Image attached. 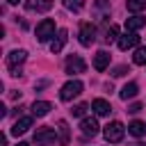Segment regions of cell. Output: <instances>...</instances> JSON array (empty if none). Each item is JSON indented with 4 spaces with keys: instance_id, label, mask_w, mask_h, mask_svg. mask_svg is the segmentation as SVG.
Segmentation results:
<instances>
[{
    "instance_id": "23",
    "label": "cell",
    "mask_w": 146,
    "mask_h": 146,
    "mask_svg": "<svg viewBox=\"0 0 146 146\" xmlns=\"http://www.w3.org/2000/svg\"><path fill=\"white\" fill-rule=\"evenodd\" d=\"M116 36H119V27H116V25H110V27H107V32H105V41H107V43H112Z\"/></svg>"
},
{
    "instance_id": "8",
    "label": "cell",
    "mask_w": 146,
    "mask_h": 146,
    "mask_svg": "<svg viewBox=\"0 0 146 146\" xmlns=\"http://www.w3.org/2000/svg\"><path fill=\"white\" fill-rule=\"evenodd\" d=\"M80 130H82L84 137H96V135H98V121H96L94 116H84V119L80 121Z\"/></svg>"
},
{
    "instance_id": "16",
    "label": "cell",
    "mask_w": 146,
    "mask_h": 146,
    "mask_svg": "<svg viewBox=\"0 0 146 146\" xmlns=\"http://www.w3.org/2000/svg\"><path fill=\"white\" fill-rule=\"evenodd\" d=\"M66 39H68V32H66V30H59V32H57V36L50 41V50H52V52H59V50L64 48Z\"/></svg>"
},
{
    "instance_id": "22",
    "label": "cell",
    "mask_w": 146,
    "mask_h": 146,
    "mask_svg": "<svg viewBox=\"0 0 146 146\" xmlns=\"http://www.w3.org/2000/svg\"><path fill=\"white\" fill-rule=\"evenodd\" d=\"M62 2H64V7L71 9V11H80V9L84 7V0H62Z\"/></svg>"
},
{
    "instance_id": "17",
    "label": "cell",
    "mask_w": 146,
    "mask_h": 146,
    "mask_svg": "<svg viewBox=\"0 0 146 146\" xmlns=\"http://www.w3.org/2000/svg\"><path fill=\"white\" fill-rule=\"evenodd\" d=\"M50 110H52V105H50L48 100H34V103H32V114H34V116H46Z\"/></svg>"
},
{
    "instance_id": "15",
    "label": "cell",
    "mask_w": 146,
    "mask_h": 146,
    "mask_svg": "<svg viewBox=\"0 0 146 146\" xmlns=\"http://www.w3.org/2000/svg\"><path fill=\"white\" fill-rule=\"evenodd\" d=\"M91 110H94L98 116H107V114L112 112V105H110L105 98H96V100L91 103Z\"/></svg>"
},
{
    "instance_id": "18",
    "label": "cell",
    "mask_w": 146,
    "mask_h": 146,
    "mask_svg": "<svg viewBox=\"0 0 146 146\" xmlns=\"http://www.w3.org/2000/svg\"><path fill=\"white\" fill-rule=\"evenodd\" d=\"M137 94H139V87H137V82H128V84L121 89V94H119V96H121L123 100H128V98H135Z\"/></svg>"
},
{
    "instance_id": "5",
    "label": "cell",
    "mask_w": 146,
    "mask_h": 146,
    "mask_svg": "<svg viewBox=\"0 0 146 146\" xmlns=\"http://www.w3.org/2000/svg\"><path fill=\"white\" fill-rule=\"evenodd\" d=\"M55 139H57V135L52 128H36V132H34L36 146H50V144H55Z\"/></svg>"
},
{
    "instance_id": "26",
    "label": "cell",
    "mask_w": 146,
    "mask_h": 146,
    "mask_svg": "<svg viewBox=\"0 0 146 146\" xmlns=\"http://www.w3.org/2000/svg\"><path fill=\"white\" fill-rule=\"evenodd\" d=\"M139 110H141V105H139V103H135V105H130V107H128V112H130V114H137Z\"/></svg>"
},
{
    "instance_id": "4",
    "label": "cell",
    "mask_w": 146,
    "mask_h": 146,
    "mask_svg": "<svg viewBox=\"0 0 146 146\" xmlns=\"http://www.w3.org/2000/svg\"><path fill=\"white\" fill-rule=\"evenodd\" d=\"M80 94H82V82H80V80H68V82L62 87L59 98H62V100H73V98L80 96Z\"/></svg>"
},
{
    "instance_id": "2",
    "label": "cell",
    "mask_w": 146,
    "mask_h": 146,
    "mask_svg": "<svg viewBox=\"0 0 146 146\" xmlns=\"http://www.w3.org/2000/svg\"><path fill=\"white\" fill-rule=\"evenodd\" d=\"M105 139L110 141V144H119L121 139H123V135H125V128H123V123H119V121H112V123H107L105 125Z\"/></svg>"
},
{
    "instance_id": "12",
    "label": "cell",
    "mask_w": 146,
    "mask_h": 146,
    "mask_svg": "<svg viewBox=\"0 0 146 146\" xmlns=\"http://www.w3.org/2000/svg\"><path fill=\"white\" fill-rule=\"evenodd\" d=\"M52 7V0H25L27 11H48Z\"/></svg>"
},
{
    "instance_id": "14",
    "label": "cell",
    "mask_w": 146,
    "mask_h": 146,
    "mask_svg": "<svg viewBox=\"0 0 146 146\" xmlns=\"http://www.w3.org/2000/svg\"><path fill=\"white\" fill-rule=\"evenodd\" d=\"M110 66V52L107 50H98L96 57H94V68L96 71H105Z\"/></svg>"
},
{
    "instance_id": "6",
    "label": "cell",
    "mask_w": 146,
    "mask_h": 146,
    "mask_svg": "<svg viewBox=\"0 0 146 146\" xmlns=\"http://www.w3.org/2000/svg\"><path fill=\"white\" fill-rule=\"evenodd\" d=\"M78 36H80V43H82V46H91V43L96 41V27H94L91 23H82Z\"/></svg>"
},
{
    "instance_id": "21",
    "label": "cell",
    "mask_w": 146,
    "mask_h": 146,
    "mask_svg": "<svg viewBox=\"0 0 146 146\" xmlns=\"http://www.w3.org/2000/svg\"><path fill=\"white\" fill-rule=\"evenodd\" d=\"M141 9H146V0H128V11L139 14Z\"/></svg>"
},
{
    "instance_id": "19",
    "label": "cell",
    "mask_w": 146,
    "mask_h": 146,
    "mask_svg": "<svg viewBox=\"0 0 146 146\" xmlns=\"http://www.w3.org/2000/svg\"><path fill=\"white\" fill-rule=\"evenodd\" d=\"M128 132H130L132 137H144V135H146V123H141V121H132V123L128 125Z\"/></svg>"
},
{
    "instance_id": "25",
    "label": "cell",
    "mask_w": 146,
    "mask_h": 146,
    "mask_svg": "<svg viewBox=\"0 0 146 146\" xmlns=\"http://www.w3.org/2000/svg\"><path fill=\"white\" fill-rule=\"evenodd\" d=\"M125 73H128V66H116L112 75H114V78H121V75H125Z\"/></svg>"
},
{
    "instance_id": "3",
    "label": "cell",
    "mask_w": 146,
    "mask_h": 146,
    "mask_svg": "<svg viewBox=\"0 0 146 146\" xmlns=\"http://www.w3.org/2000/svg\"><path fill=\"white\" fill-rule=\"evenodd\" d=\"M27 59V52L25 50H11L9 55H7V68L11 71V75H21V64Z\"/></svg>"
},
{
    "instance_id": "30",
    "label": "cell",
    "mask_w": 146,
    "mask_h": 146,
    "mask_svg": "<svg viewBox=\"0 0 146 146\" xmlns=\"http://www.w3.org/2000/svg\"><path fill=\"white\" fill-rule=\"evenodd\" d=\"M135 146H144V144H135Z\"/></svg>"
},
{
    "instance_id": "20",
    "label": "cell",
    "mask_w": 146,
    "mask_h": 146,
    "mask_svg": "<svg viewBox=\"0 0 146 146\" xmlns=\"http://www.w3.org/2000/svg\"><path fill=\"white\" fill-rule=\"evenodd\" d=\"M132 62H135L137 66H144V64H146V46H137V48H135Z\"/></svg>"
},
{
    "instance_id": "7",
    "label": "cell",
    "mask_w": 146,
    "mask_h": 146,
    "mask_svg": "<svg viewBox=\"0 0 146 146\" xmlns=\"http://www.w3.org/2000/svg\"><path fill=\"white\" fill-rule=\"evenodd\" d=\"M87 64L80 55H68L66 57V73H84Z\"/></svg>"
},
{
    "instance_id": "9",
    "label": "cell",
    "mask_w": 146,
    "mask_h": 146,
    "mask_svg": "<svg viewBox=\"0 0 146 146\" xmlns=\"http://www.w3.org/2000/svg\"><path fill=\"white\" fill-rule=\"evenodd\" d=\"M57 141L62 146H68V141H71V130H68V123L64 119L57 121Z\"/></svg>"
},
{
    "instance_id": "27",
    "label": "cell",
    "mask_w": 146,
    "mask_h": 146,
    "mask_svg": "<svg viewBox=\"0 0 146 146\" xmlns=\"http://www.w3.org/2000/svg\"><path fill=\"white\" fill-rule=\"evenodd\" d=\"M0 146H7V135H0Z\"/></svg>"
},
{
    "instance_id": "29",
    "label": "cell",
    "mask_w": 146,
    "mask_h": 146,
    "mask_svg": "<svg viewBox=\"0 0 146 146\" xmlns=\"http://www.w3.org/2000/svg\"><path fill=\"white\" fill-rule=\"evenodd\" d=\"M16 146H30V144H25V141H18V144H16Z\"/></svg>"
},
{
    "instance_id": "24",
    "label": "cell",
    "mask_w": 146,
    "mask_h": 146,
    "mask_svg": "<svg viewBox=\"0 0 146 146\" xmlns=\"http://www.w3.org/2000/svg\"><path fill=\"white\" fill-rule=\"evenodd\" d=\"M87 110H89V105H87V103H80V105H75L71 112H73V116H84Z\"/></svg>"
},
{
    "instance_id": "28",
    "label": "cell",
    "mask_w": 146,
    "mask_h": 146,
    "mask_svg": "<svg viewBox=\"0 0 146 146\" xmlns=\"http://www.w3.org/2000/svg\"><path fill=\"white\" fill-rule=\"evenodd\" d=\"M7 2H9V5H18L21 0H7Z\"/></svg>"
},
{
    "instance_id": "11",
    "label": "cell",
    "mask_w": 146,
    "mask_h": 146,
    "mask_svg": "<svg viewBox=\"0 0 146 146\" xmlns=\"http://www.w3.org/2000/svg\"><path fill=\"white\" fill-rule=\"evenodd\" d=\"M30 128H32V116H21V119L11 125V135H16V137H18V135L27 132Z\"/></svg>"
},
{
    "instance_id": "13",
    "label": "cell",
    "mask_w": 146,
    "mask_h": 146,
    "mask_svg": "<svg viewBox=\"0 0 146 146\" xmlns=\"http://www.w3.org/2000/svg\"><path fill=\"white\" fill-rule=\"evenodd\" d=\"M144 25H146V18H144V16H139V14H135V16L125 18V32H137V30H141Z\"/></svg>"
},
{
    "instance_id": "1",
    "label": "cell",
    "mask_w": 146,
    "mask_h": 146,
    "mask_svg": "<svg viewBox=\"0 0 146 146\" xmlns=\"http://www.w3.org/2000/svg\"><path fill=\"white\" fill-rule=\"evenodd\" d=\"M50 36H55V21L52 18H43L36 25V41L46 43V41H50Z\"/></svg>"
},
{
    "instance_id": "10",
    "label": "cell",
    "mask_w": 146,
    "mask_h": 146,
    "mask_svg": "<svg viewBox=\"0 0 146 146\" xmlns=\"http://www.w3.org/2000/svg\"><path fill=\"white\" fill-rule=\"evenodd\" d=\"M139 43V36L135 34V32H125L123 36H119V48L121 50H130V48H135Z\"/></svg>"
}]
</instances>
